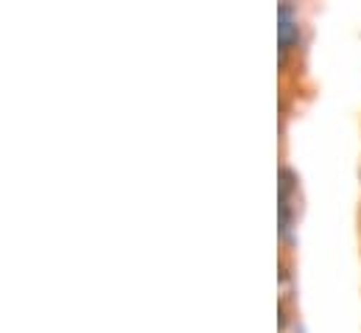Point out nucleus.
I'll return each instance as SVG.
<instances>
[{"label":"nucleus","mask_w":361,"mask_h":333,"mask_svg":"<svg viewBox=\"0 0 361 333\" xmlns=\"http://www.w3.org/2000/svg\"><path fill=\"white\" fill-rule=\"evenodd\" d=\"M297 37H300L297 17L288 3H280V51H286L291 42H297Z\"/></svg>","instance_id":"nucleus-1"}]
</instances>
